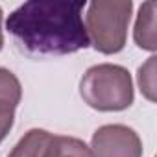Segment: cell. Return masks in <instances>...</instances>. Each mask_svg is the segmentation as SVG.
<instances>
[{
    "mask_svg": "<svg viewBox=\"0 0 157 157\" xmlns=\"http://www.w3.org/2000/svg\"><path fill=\"white\" fill-rule=\"evenodd\" d=\"M13 122H15V107L11 104L0 102V142L11 131Z\"/></svg>",
    "mask_w": 157,
    "mask_h": 157,
    "instance_id": "obj_10",
    "label": "cell"
},
{
    "mask_svg": "<svg viewBox=\"0 0 157 157\" xmlns=\"http://www.w3.org/2000/svg\"><path fill=\"white\" fill-rule=\"evenodd\" d=\"M21 98H22V87L19 78L11 70L0 67V102H6L17 107L21 104Z\"/></svg>",
    "mask_w": 157,
    "mask_h": 157,
    "instance_id": "obj_8",
    "label": "cell"
},
{
    "mask_svg": "<svg viewBox=\"0 0 157 157\" xmlns=\"http://www.w3.org/2000/svg\"><path fill=\"white\" fill-rule=\"evenodd\" d=\"M135 43L139 48L153 52L157 48L155 41V2H144L139 10L137 22H135V32H133Z\"/></svg>",
    "mask_w": 157,
    "mask_h": 157,
    "instance_id": "obj_5",
    "label": "cell"
},
{
    "mask_svg": "<svg viewBox=\"0 0 157 157\" xmlns=\"http://www.w3.org/2000/svg\"><path fill=\"white\" fill-rule=\"evenodd\" d=\"M94 157H142V142L135 129L124 124H105L93 133Z\"/></svg>",
    "mask_w": 157,
    "mask_h": 157,
    "instance_id": "obj_4",
    "label": "cell"
},
{
    "mask_svg": "<svg viewBox=\"0 0 157 157\" xmlns=\"http://www.w3.org/2000/svg\"><path fill=\"white\" fill-rule=\"evenodd\" d=\"M133 2L96 0L89 4L85 17V30L89 43L102 54H117L124 48L128 39V26L131 19Z\"/></svg>",
    "mask_w": 157,
    "mask_h": 157,
    "instance_id": "obj_3",
    "label": "cell"
},
{
    "mask_svg": "<svg viewBox=\"0 0 157 157\" xmlns=\"http://www.w3.org/2000/svg\"><path fill=\"white\" fill-rule=\"evenodd\" d=\"M155 56H151L140 68H139V87L142 91V94L150 100L155 102Z\"/></svg>",
    "mask_w": 157,
    "mask_h": 157,
    "instance_id": "obj_9",
    "label": "cell"
},
{
    "mask_svg": "<svg viewBox=\"0 0 157 157\" xmlns=\"http://www.w3.org/2000/svg\"><path fill=\"white\" fill-rule=\"evenodd\" d=\"M85 0H32L19 6L6 28L30 56H67L85 50L91 43L82 11Z\"/></svg>",
    "mask_w": 157,
    "mask_h": 157,
    "instance_id": "obj_1",
    "label": "cell"
},
{
    "mask_svg": "<svg viewBox=\"0 0 157 157\" xmlns=\"http://www.w3.org/2000/svg\"><path fill=\"white\" fill-rule=\"evenodd\" d=\"M4 46V35H2V8H0V50Z\"/></svg>",
    "mask_w": 157,
    "mask_h": 157,
    "instance_id": "obj_11",
    "label": "cell"
},
{
    "mask_svg": "<svg viewBox=\"0 0 157 157\" xmlns=\"http://www.w3.org/2000/svg\"><path fill=\"white\" fill-rule=\"evenodd\" d=\"M50 137L52 133H48L46 129L33 128L28 133H24V137L15 144L8 157H44V150Z\"/></svg>",
    "mask_w": 157,
    "mask_h": 157,
    "instance_id": "obj_7",
    "label": "cell"
},
{
    "mask_svg": "<svg viewBox=\"0 0 157 157\" xmlns=\"http://www.w3.org/2000/svg\"><path fill=\"white\" fill-rule=\"evenodd\" d=\"M83 102L96 111H124L133 104V82L128 68L102 63L87 68L80 82Z\"/></svg>",
    "mask_w": 157,
    "mask_h": 157,
    "instance_id": "obj_2",
    "label": "cell"
},
{
    "mask_svg": "<svg viewBox=\"0 0 157 157\" xmlns=\"http://www.w3.org/2000/svg\"><path fill=\"white\" fill-rule=\"evenodd\" d=\"M44 157H94L93 150L76 137H67V135H52Z\"/></svg>",
    "mask_w": 157,
    "mask_h": 157,
    "instance_id": "obj_6",
    "label": "cell"
}]
</instances>
